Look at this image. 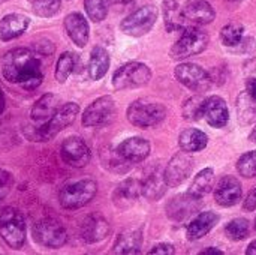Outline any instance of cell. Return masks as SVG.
<instances>
[{"mask_svg": "<svg viewBox=\"0 0 256 255\" xmlns=\"http://www.w3.org/2000/svg\"><path fill=\"white\" fill-rule=\"evenodd\" d=\"M166 186L168 185L165 182L164 173L154 171L147 177V180L144 183H141V194L146 198H148L152 201H156L160 197H164V194L166 192Z\"/></svg>", "mask_w": 256, "mask_h": 255, "instance_id": "83f0119b", "label": "cell"}, {"mask_svg": "<svg viewBox=\"0 0 256 255\" xmlns=\"http://www.w3.org/2000/svg\"><path fill=\"white\" fill-rule=\"evenodd\" d=\"M28 18L21 14H9L0 20V39L12 41L21 36L28 27Z\"/></svg>", "mask_w": 256, "mask_h": 255, "instance_id": "cb8c5ba5", "label": "cell"}, {"mask_svg": "<svg viewBox=\"0 0 256 255\" xmlns=\"http://www.w3.org/2000/svg\"><path fill=\"white\" fill-rule=\"evenodd\" d=\"M243 26L240 23H230L220 30V39L226 47H236L243 39Z\"/></svg>", "mask_w": 256, "mask_h": 255, "instance_id": "836d02e7", "label": "cell"}, {"mask_svg": "<svg viewBox=\"0 0 256 255\" xmlns=\"http://www.w3.org/2000/svg\"><path fill=\"white\" fill-rule=\"evenodd\" d=\"M246 92L256 101V78H249L246 81Z\"/></svg>", "mask_w": 256, "mask_h": 255, "instance_id": "b9f144b4", "label": "cell"}, {"mask_svg": "<svg viewBox=\"0 0 256 255\" xmlns=\"http://www.w3.org/2000/svg\"><path fill=\"white\" fill-rule=\"evenodd\" d=\"M3 110H4V98H3V93L0 90V113H3Z\"/></svg>", "mask_w": 256, "mask_h": 255, "instance_id": "f6af8a7d", "label": "cell"}, {"mask_svg": "<svg viewBox=\"0 0 256 255\" xmlns=\"http://www.w3.org/2000/svg\"><path fill=\"white\" fill-rule=\"evenodd\" d=\"M213 182H214V171L213 168H204L198 173V176L194 179L190 188H189V194L194 197H204L206 194H208L213 188Z\"/></svg>", "mask_w": 256, "mask_h": 255, "instance_id": "f546056e", "label": "cell"}, {"mask_svg": "<svg viewBox=\"0 0 256 255\" xmlns=\"http://www.w3.org/2000/svg\"><path fill=\"white\" fill-rule=\"evenodd\" d=\"M210 254L222 255L224 252H222V251H219V249H216V248H210V249H206V251H202V252H201V255H210Z\"/></svg>", "mask_w": 256, "mask_h": 255, "instance_id": "ee69618b", "label": "cell"}, {"mask_svg": "<svg viewBox=\"0 0 256 255\" xmlns=\"http://www.w3.org/2000/svg\"><path fill=\"white\" fill-rule=\"evenodd\" d=\"M98 192V185L94 180L86 179L74 183L64 185L58 192V203L62 207L75 210L88 204Z\"/></svg>", "mask_w": 256, "mask_h": 255, "instance_id": "7a4b0ae2", "label": "cell"}, {"mask_svg": "<svg viewBox=\"0 0 256 255\" xmlns=\"http://www.w3.org/2000/svg\"><path fill=\"white\" fill-rule=\"evenodd\" d=\"M30 2H32L33 12L44 18L52 17L60 9V0H30Z\"/></svg>", "mask_w": 256, "mask_h": 255, "instance_id": "8d00e7d4", "label": "cell"}, {"mask_svg": "<svg viewBox=\"0 0 256 255\" xmlns=\"http://www.w3.org/2000/svg\"><path fill=\"white\" fill-rule=\"evenodd\" d=\"M219 216L214 212H202L200 213L186 228V236L189 240H200L204 236H207L214 225L218 224Z\"/></svg>", "mask_w": 256, "mask_h": 255, "instance_id": "603a6c76", "label": "cell"}, {"mask_svg": "<svg viewBox=\"0 0 256 255\" xmlns=\"http://www.w3.org/2000/svg\"><path fill=\"white\" fill-rule=\"evenodd\" d=\"M117 153L126 161V162H141L150 155V143L141 137H132L124 140L118 147Z\"/></svg>", "mask_w": 256, "mask_h": 255, "instance_id": "ac0fdd59", "label": "cell"}, {"mask_svg": "<svg viewBox=\"0 0 256 255\" xmlns=\"http://www.w3.org/2000/svg\"><path fill=\"white\" fill-rule=\"evenodd\" d=\"M116 116V102L111 96H100L93 101L82 114V125L86 128H98L110 123Z\"/></svg>", "mask_w": 256, "mask_h": 255, "instance_id": "8fae6325", "label": "cell"}, {"mask_svg": "<svg viewBox=\"0 0 256 255\" xmlns=\"http://www.w3.org/2000/svg\"><path fill=\"white\" fill-rule=\"evenodd\" d=\"M110 233V224L108 221L100 216V215H92L87 216L82 224H81V239L86 243H98L100 240H104Z\"/></svg>", "mask_w": 256, "mask_h": 255, "instance_id": "2e32d148", "label": "cell"}, {"mask_svg": "<svg viewBox=\"0 0 256 255\" xmlns=\"http://www.w3.org/2000/svg\"><path fill=\"white\" fill-rule=\"evenodd\" d=\"M152 80V71L147 65L140 62H130L118 68L112 75V86L117 90L136 89L148 84Z\"/></svg>", "mask_w": 256, "mask_h": 255, "instance_id": "8992f818", "label": "cell"}, {"mask_svg": "<svg viewBox=\"0 0 256 255\" xmlns=\"http://www.w3.org/2000/svg\"><path fill=\"white\" fill-rule=\"evenodd\" d=\"M201 198L188 194H182L174 197L168 206H166V215L170 216V219L172 221H184L186 218H189L192 213H195L198 210V207L201 206Z\"/></svg>", "mask_w": 256, "mask_h": 255, "instance_id": "9a60e30c", "label": "cell"}, {"mask_svg": "<svg viewBox=\"0 0 256 255\" xmlns=\"http://www.w3.org/2000/svg\"><path fill=\"white\" fill-rule=\"evenodd\" d=\"M166 116V108L154 101L136 99L128 108V120L138 128H150L160 123Z\"/></svg>", "mask_w": 256, "mask_h": 255, "instance_id": "3957f363", "label": "cell"}, {"mask_svg": "<svg viewBox=\"0 0 256 255\" xmlns=\"http://www.w3.org/2000/svg\"><path fill=\"white\" fill-rule=\"evenodd\" d=\"M250 141H252V143H256V128L252 131V134H250Z\"/></svg>", "mask_w": 256, "mask_h": 255, "instance_id": "bcb514c9", "label": "cell"}, {"mask_svg": "<svg viewBox=\"0 0 256 255\" xmlns=\"http://www.w3.org/2000/svg\"><path fill=\"white\" fill-rule=\"evenodd\" d=\"M225 233L231 240H244L249 236V222H248V219H243V218L232 219L226 225Z\"/></svg>", "mask_w": 256, "mask_h": 255, "instance_id": "d590c367", "label": "cell"}, {"mask_svg": "<svg viewBox=\"0 0 256 255\" xmlns=\"http://www.w3.org/2000/svg\"><path fill=\"white\" fill-rule=\"evenodd\" d=\"M242 183L234 176H225L214 189V200L222 207H231L242 200Z\"/></svg>", "mask_w": 256, "mask_h": 255, "instance_id": "5bb4252c", "label": "cell"}, {"mask_svg": "<svg viewBox=\"0 0 256 255\" xmlns=\"http://www.w3.org/2000/svg\"><path fill=\"white\" fill-rule=\"evenodd\" d=\"M110 68V54L102 47H94L88 60V75L92 80H100Z\"/></svg>", "mask_w": 256, "mask_h": 255, "instance_id": "484cf974", "label": "cell"}, {"mask_svg": "<svg viewBox=\"0 0 256 255\" xmlns=\"http://www.w3.org/2000/svg\"><path fill=\"white\" fill-rule=\"evenodd\" d=\"M176 252V249H174V246L171 245V243H159V245H156L152 251H150V254H174Z\"/></svg>", "mask_w": 256, "mask_h": 255, "instance_id": "60d3db41", "label": "cell"}, {"mask_svg": "<svg viewBox=\"0 0 256 255\" xmlns=\"http://www.w3.org/2000/svg\"><path fill=\"white\" fill-rule=\"evenodd\" d=\"M164 17H165V26L168 32H176V30H182L186 27V20L176 0L164 2Z\"/></svg>", "mask_w": 256, "mask_h": 255, "instance_id": "f1b7e54d", "label": "cell"}, {"mask_svg": "<svg viewBox=\"0 0 256 255\" xmlns=\"http://www.w3.org/2000/svg\"><path fill=\"white\" fill-rule=\"evenodd\" d=\"M207 122L213 128H224L228 123L230 111L226 102L220 96H210L207 98L206 113H204Z\"/></svg>", "mask_w": 256, "mask_h": 255, "instance_id": "7402d4cb", "label": "cell"}, {"mask_svg": "<svg viewBox=\"0 0 256 255\" xmlns=\"http://www.w3.org/2000/svg\"><path fill=\"white\" fill-rule=\"evenodd\" d=\"M174 74L183 86H186L188 89L198 95H202L212 87L210 74L195 63H182L176 68Z\"/></svg>", "mask_w": 256, "mask_h": 255, "instance_id": "30bf717a", "label": "cell"}, {"mask_svg": "<svg viewBox=\"0 0 256 255\" xmlns=\"http://www.w3.org/2000/svg\"><path fill=\"white\" fill-rule=\"evenodd\" d=\"M84 8L92 21L100 23L108 14V0H84Z\"/></svg>", "mask_w": 256, "mask_h": 255, "instance_id": "e575fe53", "label": "cell"}, {"mask_svg": "<svg viewBox=\"0 0 256 255\" xmlns=\"http://www.w3.org/2000/svg\"><path fill=\"white\" fill-rule=\"evenodd\" d=\"M206 105H207V98L202 95H195L189 98L184 105H183V117L186 120H200L204 113H206Z\"/></svg>", "mask_w": 256, "mask_h": 255, "instance_id": "1f68e13d", "label": "cell"}, {"mask_svg": "<svg viewBox=\"0 0 256 255\" xmlns=\"http://www.w3.org/2000/svg\"><path fill=\"white\" fill-rule=\"evenodd\" d=\"M60 108V96L54 95V93H46L44 96H40L36 104L32 107L30 111V117L34 123H46L54 113Z\"/></svg>", "mask_w": 256, "mask_h": 255, "instance_id": "ffe728a7", "label": "cell"}, {"mask_svg": "<svg viewBox=\"0 0 256 255\" xmlns=\"http://www.w3.org/2000/svg\"><path fill=\"white\" fill-rule=\"evenodd\" d=\"M141 194V183L135 179H126L120 185H117L112 201L118 209H128L130 207Z\"/></svg>", "mask_w": 256, "mask_h": 255, "instance_id": "44dd1931", "label": "cell"}, {"mask_svg": "<svg viewBox=\"0 0 256 255\" xmlns=\"http://www.w3.org/2000/svg\"><path fill=\"white\" fill-rule=\"evenodd\" d=\"M78 113H80L78 104H75V102H66V104H63L54 113V116L38 129V138H39V141H46V140L54 138L60 131H63L70 123H74V120L78 116Z\"/></svg>", "mask_w": 256, "mask_h": 255, "instance_id": "ba28073f", "label": "cell"}, {"mask_svg": "<svg viewBox=\"0 0 256 255\" xmlns=\"http://www.w3.org/2000/svg\"><path fill=\"white\" fill-rule=\"evenodd\" d=\"M208 45V35L198 27H184L183 35L171 48V57L183 60L202 53Z\"/></svg>", "mask_w": 256, "mask_h": 255, "instance_id": "5b68a950", "label": "cell"}, {"mask_svg": "<svg viewBox=\"0 0 256 255\" xmlns=\"http://www.w3.org/2000/svg\"><path fill=\"white\" fill-rule=\"evenodd\" d=\"M246 254L248 255H256V240H254L249 246H248V249H246Z\"/></svg>", "mask_w": 256, "mask_h": 255, "instance_id": "7bdbcfd3", "label": "cell"}, {"mask_svg": "<svg viewBox=\"0 0 256 255\" xmlns=\"http://www.w3.org/2000/svg\"><path fill=\"white\" fill-rule=\"evenodd\" d=\"M118 2H130V0H118Z\"/></svg>", "mask_w": 256, "mask_h": 255, "instance_id": "7dc6e473", "label": "cell"}, {"mask_svg": "<svg viewBox=\"0 0 256 255\" xmlns=\"http://www.w3.org/2000/svg\"><path fill=\"white\" fill-rule=\"evenodd\" d=\"M237 111H238V119L242 123L248 125L256 120V104L255 99L248 93L243 92L238 99H237Z\"/></svg>", "mask_w": 256, "mask_h": 255, "instance_id": "4dcf8cb0", "label": "cell"}, {"mask_svg": "<svg viewBox=\"0 0 256 255\" xmlns=\"http://www.w3.org/2000/svg\"><path fill=\"white\" fill-rule=\"evenodd\" d=\"M0 237L12 249H20L26 242V221L20 210L8 207L0 213Z\"/></svg>", "mask_w": 256, "mask_h": 255, "instance_id": "277c9868", "label": "cell"}, {"mask_svg": "<svg viewBox=\"0 0 256 255\" xmlns=\"http://www.w3.org/2000/svg\"><path fill=\"white\" fill-rule=\"evenodd\" d=\"M12 183H14V179H12L10 173H8L4 170H0V201L9 194V191L12 188Z\"/></svg>", "mask_w": 256, "mask_h": 255, "instance_id": "f35d334b", "label": "cell"}, {"mask_svg": "<svg viewBox=\"0 0 256 255\" xmlns=\"http://www.w3.org/2000/svg\"><path fill=\"white\" fill-rule=\"evenodd\" d=\"M255 228H256V219H255Z\"/></svg>", "mask_w": 256, "mask_h": 255, "instance_id": "681fc988", "label": "cell"}, {"mask_svg": "<svg viewBox=\"0 0 256 255\" xmlns=\"http://www.w3.org/2000/svg\"><path fill=\"white\" fill-rule=\"evenodd\" d=\"M178 143H180V147L184 152L194 153V152H200V150L207 147L208 137L202 131L190 128V129H186V131H183L180 134Z\"/></svg>", "mask_w": 256, "mask_h": 255, "instance_id": "4316f807", "label": "cell"}, {"mask_svg": "<svg viewBox=\"0 0 256 255\" xmlns=\"http://www.w3.org/2000/svg\"><path fill=\"white\" fill-rule=\"evenodd\" d=\"M142 245L141 230H126L120 233L112 245V254H140Z\"/></svg>", "mask_w": 256, "mask_h": 255, "instance_id": "d4e9b609", "label": "cell"}, {"mask_svg": "<svg viewBox=\"0 0 256 255\" xmlns=\"http://www.w3.org/2000/svg\"><path fill=\"white\" fill-rule=\"evenodd\" d=\"M156 20H158V9L152 5H147V6L136 9L130 15H128L122 21L120 29H122V32H124L129 36L140 38L153 29Z\"/></svg>", "mask_w": 256, "mask_h": 255, "instance_id": "9c48e42d", "label": "cell"}, {"mask_svg": "<svg viewBox=\"0 0 256 255\" xmlns=\"http://www.w3.org/2000/svg\"><path fill=\"white\" fill-rule=\"evenodd\" d=\"M237 170L243 177L252 179L256 177V150L244 153L238 162H237Z\"/></svg>", "mask_w": 256, "mask_h": 255, "instance_id": "74e56055", "label": "cell"}, {"mask_svg": "<svg viewBox=\"0 0 256 255\" xmlns=\"http://www.w3.org/2000/svg\"><path fill=\"white\" fill-rule=\"evenodd\" d=\"M60 156L63 162H66L68 165L81 168L90 162L92 153H90L88 146L80 137H69L62 143Z\"/></svg>", "mask_w": 256, "mask_h": 255, "instance_id": "7c38bea8", "label": "cell"}, {"mask_svg": "<svg viewBox=\"0 0 256 255\" xmlns=\"http://www.w3.org/2000/svg\"><path fill=\"white\" fill-rule=\"evenodd\" d=\"M75 63H76V57L74 53H69V51L63 53L56 65V72H54L56 80L58 83H64L69 78V75L74 72Z\"/></svg>", "mask_w": 256, "mask_h": 255, "instance_id": "d6a6232c", "label": "cell"}, {"mask_svg": "<svg viewBox=\"0 0 256 255\" xmlns=\"http://www.w3.org/2000/svg\"><path fill=\"white\" fill-rule=\"evenodd\" d=\"M243 209L246 212H254L256 209V188L249 191V194L246 195V200L243 203Z\"/></svg>", "mask_w": 256, "mask_h": 255, "instance_id": "ab89813d", "label": "cell"}, {"mask_svg": "<svg viewBox=\"0 0 256 255\" xmlns=\"http://www.w3.org/2000/svg\"><path fill=\"white\" fill-rule=\"evenodd\" d=\"M230 2H238V0H230Z\"/></svg>", "mask_w": 256, "mask_h": 255, "instance_id": "c3c4849f", "label": "cell"}, {"mask_svg": "<svg viewBox=\"0 0 256 255\" xmlns=\"http://www.w3.org/2000/svg\"><path fill=\"white\" fill-rule=\"evenodd\" d=\"M2 74L14 84L33 90L42 83V65L39 57L27 48H15L2 57Z\"/></svg>", "mask_w": 256, "mask_h": 255, "instance_id": "6da1fadb", "label": "cell"}, {"mask_svg": "<svg viewBox=\"0 0 256 255\" xmlns=\"http://www.w3.org/2000/svg\"><path fill=\"white\" fill-rule=\"evenodd\" d=\"M192 167H194V161L188 152L183 150V152L177 153L170 161V164L166 165V168L164 171V177H165L166 185L172 186V188L182 185L189 177Z\"/></svg>", "mask_w": 256, "mask_h": 255, "instance_id": "4fadbf2b", "label": "cell"}, {"mask_svg": "<svg viewBox=\"0 0 256 255\" xmlns=\"http://www.w3.org/2000/svg\"><path fill=\"white\" fill-rule=\"evenodd\" d=\"M64 30L72 42L78 47H86L88 42V23L84 15L74 12L64 18Z\"/></svg>", "mask_w": 256, "mask_h": 255, "instance_id": "d6986e66", "label": "cell"}, {"mask_svg": "<svg viewBox=\"0 0 256 255\" xmlns=\"http://www.w3.org/2000/svg\"><path fill=\"white\" fill-rule=\"evenodd\" d=\"M182 12L186 21L196 26L208 24L216 17L213 6L206 0H188Z\"/></svg>", "mask_w": 256, "mask_h": 255, "instance_id": "e0dca14e", "label": "cell"}, {"mask_svg": "<svg viewBox=\"0 0 256 255\" xmlns=\"http://www.w3.org/2000/svg\"><path fill=\"white\" fill-rule=\"evenodd\" d=\"M33 239L36 243H39L44 248L57 249L66 243L68 234L58 221L51 219V218H45V219H40L34 224Z\"/></svg>", "mask_w": 256, "mask_h": 255, "instance_id": "52a82bcc", "label": "cell"}]
</instances>
